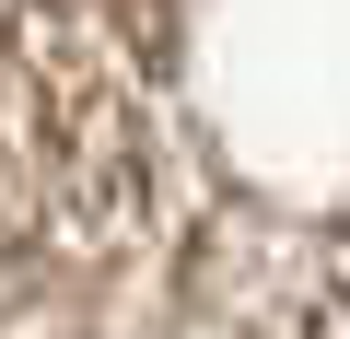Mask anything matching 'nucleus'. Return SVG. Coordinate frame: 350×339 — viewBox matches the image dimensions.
<instances>
[]
</instances>
